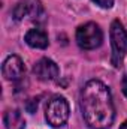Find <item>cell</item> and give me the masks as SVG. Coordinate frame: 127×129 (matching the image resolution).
I'll return each mask as SVG.
<instances>
[{
	"label": "cell",
	"mask_w": 127,
	"mask_h": 129,
	"mask_svg": "<svg viewBox=\"0 0 127 129\" xmlns=\"http://www.w3.org/2000/svg\"><path fill=\"white\" fill-rule=\"evenodd\" d=\"M121 89H123V95L127 98V74L123 75V81H121Z\"/></svg>",
	"instance_id": "12"
},
{
	"label": "cell",
	"mask_w": 127,
	"mask_h": 129,
	"mask_svg": "<svg viewBox=\"0 0 127 129\" xmlns=\"http://www.w3.org/2000/svg\"><path fill=\"white\" fill-rule=\"evenodd\" d=\"M37 105H39V99H29L27 102H26V110L29 111V113H34L36 110H37Z\"/></svg>",
	"instance_id": "10"
},
{
	"label": "cell",
	"mask_w": 127,
	"mask_h": 129,
	"mask_svg": "<svg viewBox=\"0 0 127 129\" xmlns=\"http://www.w3.org/2000/svg\"><path fill=\"white\" fill-rule=\"evenodd\" d=\"M6 129H26V120L18 110H8L3 117Z\"/></svg>",
	"instance_id": "9"
},
{
	"label": "cell",
	"mask_w": 127,
	"mask_h": 129,
	"mask_svg": "<svg viewBox=\"0 0 127 129\" xmlns=\"http://www.w3.org/2000/svg\"><path fill=\"white\" fill-rule=\"evenodd\" d=\"M76 42L82 50H96L103 42V32L96 23H87L78 27Z\"/></svg>",
	"instance_id": "4"
},
{
	"label": "cell",
	"mask_w": 127,
	"mask_h": 129,
	"mask_svg": "<svg viewBox=\"0 0 127 129\" xmlns=\"http://www.w3.org/2000/svg\"><path fill=\"white\" fill-rule=\"evenodd\" d=\"M120 129H127V120L123 123V125H121V126H120Z\"/></svg>",
	"instance_id": "13"
},
{
	"label": "cell",
	"mask_w": 127,
	"mask_h": 129,
	"mask_svg": "<svg viewBox=\"0 0 127 129\" xmlns=\"http://www.w3.org/2000/svg\"><path fill=\"white\" fill-rule=\"evenodd\" d=\"M33 74L40 81H52L58 77V66L51 59L43 57L33 66Z\"/></svg>",
	"instance_id": "7"
},
{
	"label": "cell",
	"mask_w": 127,
	"mask_h": 129,
	"mask_svg": "<svg viewBox=\"0 0 127 129\" xmlns=\"http://www.w3.org/2000/svg\"><path fill=\"white\" fill-rule=\"evenodd\" d=\"M97 6H100V8H103V9H109V8H112V5H114V0H93Z\"/></svg>",
	"instance_id": "11"
},
{
	"label": "cell",
	"mask_w": 127,
	"mask_h": 129,
	"mask_svg": "<svg viewBox=\"0 0 127 129\" xmlns=\"http://www.w3.org/2000/svg\"><path fill=\"white\" fill-rule=\"evenodd\" d=\"M111 45H112V57L111 62L115 68H121L123 60L127 54V32L124 26L115 20L111 24Z\"/></svg>",
	"instance_id": "2"
},
{
	"label": "cell",
	"mask_w": 127,
	"mask_h": 129,
	"mask_svg": "<svg viewBox=\"0 0 127 129\" xmlns=\"http://www.w3.org/2000/svg\"><path fill=\"white\" fill-rule=\"evenodd\" d=\"M81 113L91 129H108L115 119V108L111 92L99 80H90L82 92L79 101Z\"/></svg>",
	"instance_id": "1"
},
{
	"label": "cell",
	"mask_w": 127,
	"mask_h": 129,
	"mask_svg": "<svg viewBox=\"0 0 127 129\" xmlns=\"http://www.w3.org/2000/svg\"><path fill=\"white\" fill-rule=\"evenodd\" d=\"M2 74L3 77L8 80V81H12V83H21L23 78L26 77V66L23 63V60L12 54V56H8L6 60L2 64Z\"/></svg>",
	"instance_id": "6"
},
{
	"label": "cell",
	"mask_w": 127,
	"mask_h": 129,
	"mask_svg": "<svg viewBox=\"0 0 127 129\" xmlns=\"http://www.w3.org/2000/svg\"><path fill=\"white\" fill-rule=\"evenodd\" d=\"M69 104L63 96H54L46 105L45 119L52 128H61L69 120Z\"/></svg>",
	"instance_id": "3"
},
{
	"label": "cell",
	"mask_w": 127,
	"mask_h": 129,
	"mask_svg": "<svg viewBox=\"0 0 127 129\" xmlns=\"http://www.w3.org/2000/svg\"><path fill=\"white\" fill-rule=\"evenodd\" d=\"M12 17L17 21L24 20L26 17H30L33 21H43L45 11L40 0H20L12 9Z\"/></svg>",
	"instance_id": "5"
},
{
	"label": "cell",
	"mask_w": 127,
	"mask_h": 129,
	"mask_svg": "<svg viewBox=\"0 0 127 129\" xmlns=\"http://www.w3.org/2000/svg\"><path fill=\"white\" fill-rule=\"evenodd\" d=\"M24 41L29 47L32 48H39V50H45L49 44L48 41V35L43 32L42 29H30L26 33Z\"/></svg>",
	"instance_id": "8"
}]
</instances>
